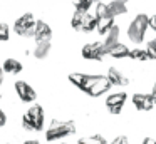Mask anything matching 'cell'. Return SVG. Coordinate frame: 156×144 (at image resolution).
I'll return each instance as SVG.
<instances>
[{
    "mask_svg": "<svg viewBox=\"0 0 156 144\" xmlns=\"http://www.w3.org/2000/svg\"><path fill=\"white\" fill-rule=\"evenodd\" d=\"M44 109L39 104H32L22 116V127L27 131H34V132H42L44 131Z\"/></svg>",
    "mask_w": 156,
    "mask_h": 144,
    "instance_id": "7a4b0ae2",
    "label": "cell"
},
{
    "mask_svg": "<svg viewBox=\"0 0 156 144\" xmlns=\"http://www.w3.org/2000/svg\"><path fill=\"white\" fill-rule=\"evenodd\" d=\"M129 57L134 60H141V62H144V60H149V55H148V50L146 49H133L129 50Z\"/></svg>",
    "mask_w": 156,
    "mask_h": 144,
    "instance_id": "7402d4cb",
    "label": "cell"
},
{
    "mask_svg": "<svg viewBox=\"0 0 156 144\" xmlns=\"http://www.w3.org/2000/svg\"><path fill=\"white\" fill-rule=\"evenodd\" d=\"M108 9H109V13H111L112 19H114V17H119V15H124V13L128 12L126 3L116 2V0H112L111 3H108Z\"/></svg>",
    "mask_w": 156,
    "mask_h": 144,
    "instance_id": "2e32d148",
    "label": "cell"
},
{
    "mask_svg": "<svg viewBox=\"0 0 156 144\" xmlns=\"http://www.w3.org/2000/svg\"><path fill=\"white\" fill-rule=\"evenodd\" d=\"M149 27H151V29L156 32V13L153 17H149Z\"/></svg>",
    "mask_w": 156,
    "mask_h": 144,
    "instance_id": "4316f807",
    "label": "cell"
},
{
    "mask_svg": "<svg viewBox=\"0 0 156 144\" xmlns=\"http://www.w3.org/2000/svg\"><path fill=\"white\" fill-rule=\"evenodd\" d=\"M92 30H96V17L91 15V13H86V19H84V25H82V30L81 32L84 33H89L92 32Z\"/></svg>",
    "mask_w": 156,
    "mask_h": 144,
    "instance_id": "44dd1931",
    "label": "cell"
},
{
    "mask_svg": "<svg viewBox=\"0 0 156 144\" xmlns=\"http://www.w3.org/2000/svg\"><path fill=\"white\" fill-rule=\"evenodd\" d=\"M35 17L34 13L27 12L24 15H20L14 23V30L17 35L20 37H34V32H35Z\"/></svg>",
    "mask_w": 156,
    "mask_h": 144,
    "instance_id": "5b68a950",
    "label": "cell"
},
{
    "mask_svg": "<svg viewBox=\"0 0 156 144\" xmlns=\"http://www.w3.org/2000/svg\"><path fill=\"white\" fill-rule=\"evenodd\" d=\"M133 104L138 111H151L154 107V99H153L151 94H141V92H136L133 94Z\"/></svg>",
    "mask_w": 156,
    "mask_h": 144,
    "instance_id": "30bf717a",
    "label": "cell"
},
{
    "mask_svg": "<svg viewBox=\"0 0 156 144\" xmlns=\"http://www.w3.org/2000/svg\"><path fill=\"white\" fill-rule=\"evenodd\" d=\"M106 77H108V80L111 82V86H121V87H124V86H128V84H129V79L119 69H116V67H109L108 76H106Z\"/></svg>",
    "mask_w": 156,
    "mask_h": 144,
    "instance_id": "8fae6325",
    "label": "cell"
},
{
    "mask_svg": "<svg viewBox=\"0 0 156 144\" xmlns=\"http://www.w3.org/2000/svg\"><path fill=\"white\" fill-rule=\"evenodd\" d=\"M22 144H44V142H41V141H37V139H27V141H24Z\"/></svg>",
    "mask_w": 156,
    "mask_h": 144,
    "instance_id": "f1b7e54d",
    "label": "cell"
},
{
    "mask_svg": "<svg viewBox=\"0 0 156 144\" xmlns=\"http://www.w3.org/2000/svg\"><path fill=\"white\" fill-rule=\"evenodd\" d=\"M112 27H114V19H112L111 15H108V17H98V19H96V30H98L101 35L106 37V33H108Z\"/></svg>",
    "mask_w": 156,
    "mask_h": 144,
    "instance_id": "4fadbf2b",
    "label": "cell"
},
{
    "mask_svg": "<svg viewBox=\"0 0 156 144\" xmlns=\"http://www.w3.org/2000/svg\"><path fill=\"white\" fill-rule=\"evenodd\" d=\"M69 82L76 86L79 90L86 92L91 97H99L102 94L109 92L111 89V82L108 80L106 76L101 74H82V72H72L69 74Z\"/></svg>",
    "mask_w": 156,
    "mask_h": 144,
    "instance_id": "6da1fadb",
    "label": "cell"
},
{
    "mask_svg": "<svg viewBox=\"0 0 156 144\" xmlns=\"http://www.w3.org/2000/svg\"><path fill=\"white\" fill-rule=\"evenodd\" d=\"M149 27V17L146 13H138L128 27V37L134 44H143L146 37V30Z\"/></svg>",
    "mask_w": 156,
    "mask_h": 144,
    "instance_id": "277c9868",
    "label": "cell"
},
{
    "mask_svg": "<svg viewBox=\"0 0 156 144\" xmlns=\"http://www.w3.org/2000/svg\"><path fill=\"white\" fill-rule=\"evenodd\" d=\"M51 50H52V44L51 42H39L37 45H35V49H34V57L39 59V60H44V59H47V55L51 54Z\"/></svg>",
    "mask_w": 156,
    "mask_h": 144,
    "instance_id": "9a60e30c",
    "label": "cell"
},
{
    "mask_svg": "<svg viewBox=\"0 0 156 144\" xmlns=\"http://www.w3.org/2000/svg\"><path fill=\"white\" fill-rule=\"evenodd\" d=\"M10 39V27L7 23L0 22V42H7Z\"/></svg>",
    "mask_w": 156,
    "mask_h": 144,
    "instance_id": "603a6c76",
    "label": "cell"
},
{
    "mask_svg": "<svg viewBox=\"0 0 156 144\" xmlns=\"http://www.w3.org/2000/svg\"><path fill=\"white\" fill-rule=\"evenodd\" d=\"M126 99H128V94L126 92H114L109 94L108 99H106V107L111 114H121L122 107L126 104Z\"/></svg>",
    "mask_w": 156,
    "mask_h": 144,
    "instance_id": "52a82bcc",
    "label": "cell"
},
{
    "mask_svg": "<svg viewBox=\"0 0 156 144\" xmlns=\"http://www.w3.org/2000/svg\"><path fill=\"white\" fill-rule=\"evenodd\" d=\"M94 2H98V3H99V2H104V0H94Z\"/></svg>",
    "mask_w": 156,
    "mask_h": 144,
    "instance_id": "d6a6232c",
    "label": "cell"
},
{
    "mask_svg": "<svg viewBox=\"0 0 156 144\" xmlns=\"http://www.w3.org/2000/svg\"><path fill=\"white\" fill-rule=\"evenodd\" d=\"M76 132V122L74 121H61V119H54L51 122V126L45 129V139L49 142L57 139H64V137L71 136Z\"/></svg>",
    "mask_w": 156,
    "mask_h": 144,
    "instance_id": "3957f363",
    "label": "cell"
},
{
    "mask_svg": "<svg viewBox=\"0 0 156 144\" xmlns=\"http://www.w3.org/2000/svg\"><path fill=\"white\" fill-rule=\"evenodd\" d=\"M35 42H51L52 39V27L44 20H37L35 22V32H34Z\"/></svg>",
    "mask_w": 156,
    "mask_h": 144,
    "instance_id": "9c48e42d",
    "label": "cell"
},
{
    "mask_svg": "<svg viewBox=\"0 0 156 144\" xmlns=\"http://www.w3.org/2000/svg\"><path fill=\"white\" fill-rule=\"evenodd\" d=\"M151 96H153V99H154V102H156V80H154V84H153V89H151Z\"/></svg>",
    "mask_w": 156,
    "mask_h": 144,
    "instance_id": "f546056e",
    "label": "cell"
},
{
    "mask_svg": "<svg viewBox=\"0 0 156 144\" xmlns=\"http://www.w3.org/2000/svg\"><path fill=\"white\" fill-rule=\"evenodd\" d=\"M77 144H108V141L101 134H94V136H87V137L77 139Z\"/></svg>",
    "mask_w": 156,
    "mask_h": 144,
    "instance_id": "ac0fdd59",
    "label": "cell"
},
{
    "mask_svg": "<svg viewBox=\"0 0 156 144\" xmlns=\"http://www.w3.org/2000/svg\"><path fill=\"white\" fill-rule=\"evenodd\" d=\"M116 44H119V27L114 25L111 30H109L108 33H106L104 37V42H102V47H104V52L106 55L109 54V50L112 49V47L116 45Z\"/></svg>",
    "mask_w": 156,
    "mask_h": 144,
    "instance_id": "7c38bea8",
    "label": "cell"
},
{
    "mask_svg": "<svg viewBox=\"0 0 156 144\" xmlns=\"http://www.w3.org/2000/svg\"><path fill=\"white\" fill-rule=\"evenodd\" d=\"M7 144H10V142H7Z\"/></svg>",
    "mask_w": 156,
    "mask_h": 144,
    "instance_id": "e575fe53",
    "label": "cell"
},
{
    "mask_svg": "<svg viewBox=\"0 0 156 144\" xmlns=\"http://www.w3.org/2000/svg\"><path fill=\"white\" fill-rule=\"evenodd\" d=\"M94 5V0H74V9L76 12H82V13H87L89 9Z\"/></svg>",
    "mask_w": 156,
    "mask_h": 144,
    "instance_id": "ffe728a7",
    "label": "cell"
},
{
    "mask_svg": "<svg viewBox=\"0 0 156 144\" xmlns=\"http://www.w3.org/2000/svg\"><path fill=\"white\" fill-rule=\"evenodd\" d=\"M82 57L86 60H102V57L106 55L102 42H92V44H86L81 50Z\"/></svg>",
    "mask_w": 156,
    "mask_h": 144,
    "instance_id": "ba28073f",
    "label": "cell"
},
{
    "mask_svg": "<svg viewBox=\"0 0 156 144\" xmlns=\"http://www.w3.org/2000/svg\"><path fill=\"white\" fill-rule=\"evenodd\" d=\"M148 55H149V59H156V39H153V40H149V44H148Z\"/></svg>",
    "mask_w": 156,
    "mask_h": 144,
    "instance_id": "cb8c5ba5",
    "label": "cell"
},
{
    "mask_svg": "<svg viewBox=\"0 0 156 144\" xmlns=\"http://www.w3.org/2000/svg\"><path fill=\"white\" fill-rule=\"evenodd\" d=\"M4 84V70H2V67H0V86Z\"/></svg>",
    "mask_w": 156,
    "mask_h": 144,
    "instance_id": "4dcf8cb0",
    "label": "cell"
},
{
    "mask_svg": "<svg viewBox=\"0 0 156 144\" xmlns=\"http://www.w3.org/2000/svg\"><path fill=\"white\" fill-rule=\"evenodd\" d=\"M84 19H86V13L74 12V15H72V19H71V27L74 30H79V32H81L82 25H84Z\"/></svg>",
    "mask_w": 156,
    "mask_h": 144,
    "instance_id": "d6986e66",
    "label": "cell"
},
{
    "mask_svg": "<svg viewBox=\"0 0 156 144\" xmlns=\"http://www.w3.org/2000/svg\"><path fill=\"white\" fill-rule=\"evenodd\" d=\"M22 69H24V65L17 59H5L4 64H2V70L9 74H20Z\"/></svg>",
    "mask_w": 156,
    "mask_h": 144,
    "instance_id": "5bb4252c",
    "label": "cell"
},
{
    "mask_svg": "<svg viewBox=\"0 0 156 144\" xmlns=\"http://www.w3.org/2000/svg\"><path fill=\"white\" fill-rule=\"evenodd\" d=\"M111 144H129V139L126 136H118L111 141Z\"/></svg>",
    "mask_w": 156,
    "mask_h": 144,
    "instance_id": "d4e9b609",
    "label": "cell"
},
{
    "mask_svg": "<svg viewBox=\"0 0 156 144\" xmlns=\"http://www.w3.org/2000/svg\"><path fill=\"white\" fill-rule=\"evenodd\" d=\"M116 2H121V3H128L129 0H116Z\"/></svg>",
    "mask_w": 156,
    "mask_h": 144,
    "instance_id": "1f68e13d",
    "label": "cell"
},
{
    "mask_svg": "<svg viewBox=\"0 0 156 144\" xmlns=\"http://www.w3.org/2000/svg\"><path fill=\"white\" fill-rule=\"evenodd\" d=\"M61 144H66V142H61Z\"/></svg>",
    "mask_w": 156,
    "mask_h": 144,
    "instance_id": "836d02e7",
    "label": "cell"
},
{
    "mask_svg": "<svg viewBox=\"0 0 156 144\" xmlns=\"http://www.w3.org/2000/svg\"><path fill=\"white\" fill-rule=\"evenodd\" d=\"M14 87H15V92H17L19 99H20L22 102H25V104L35 102L37 92H35V89L29 82H25V80H17V82L14 84Z\"/></svg>",
    "mask_w": 156,
    "mask_h": 144,
    "instance_id": "8992f818",
    "label": "cell"
},
{
    "mask_svg": "<svg viewBox=\"0 0 156 144\" xmlns=\"http://www.w3.org/2000/svg\"><path fill=\"white\" fill-rule=\"evenodd\" d=\"M108 55L114 57V59H124V57H129V49L124 45V44L119 42V44H116V45L109 50Z\"/></svg>",
    "mask_w": 156,
    "mask_h": 144,
    "instance_id": "e0dca14e",
    "label": "cell"
},
{
    "mask_svg": "<svg viewBox=\"0 0 156 144\" xmlns=\"http://www.w3.org/2000/svg\"><path fill=\"white\" fill-rule=\"evenodd\" d=\"M141 144H156V141L153 139V137H144V139H143V142Z\"/></svg>",
    "mask_w": 156,
    "mask_h": 144,
    "instance_id": "83f0119b",
    "label": "cell"
},
{
    "mask_svg": "<svg viewBox=\"0 0 156 144\" xmlns=\"http://www.w3.org/2000/svg\"><path fill=\"white\" fill-rule=\"evenodd\" d=\"M5 122H7V114H5L4 111L0 109V127H4Z\"/></svg>",
    "mask_w": 156,
    "mask_h": 144,
    "instance_id": "484cf974",
    "label": "cell"
}]
</instances>
